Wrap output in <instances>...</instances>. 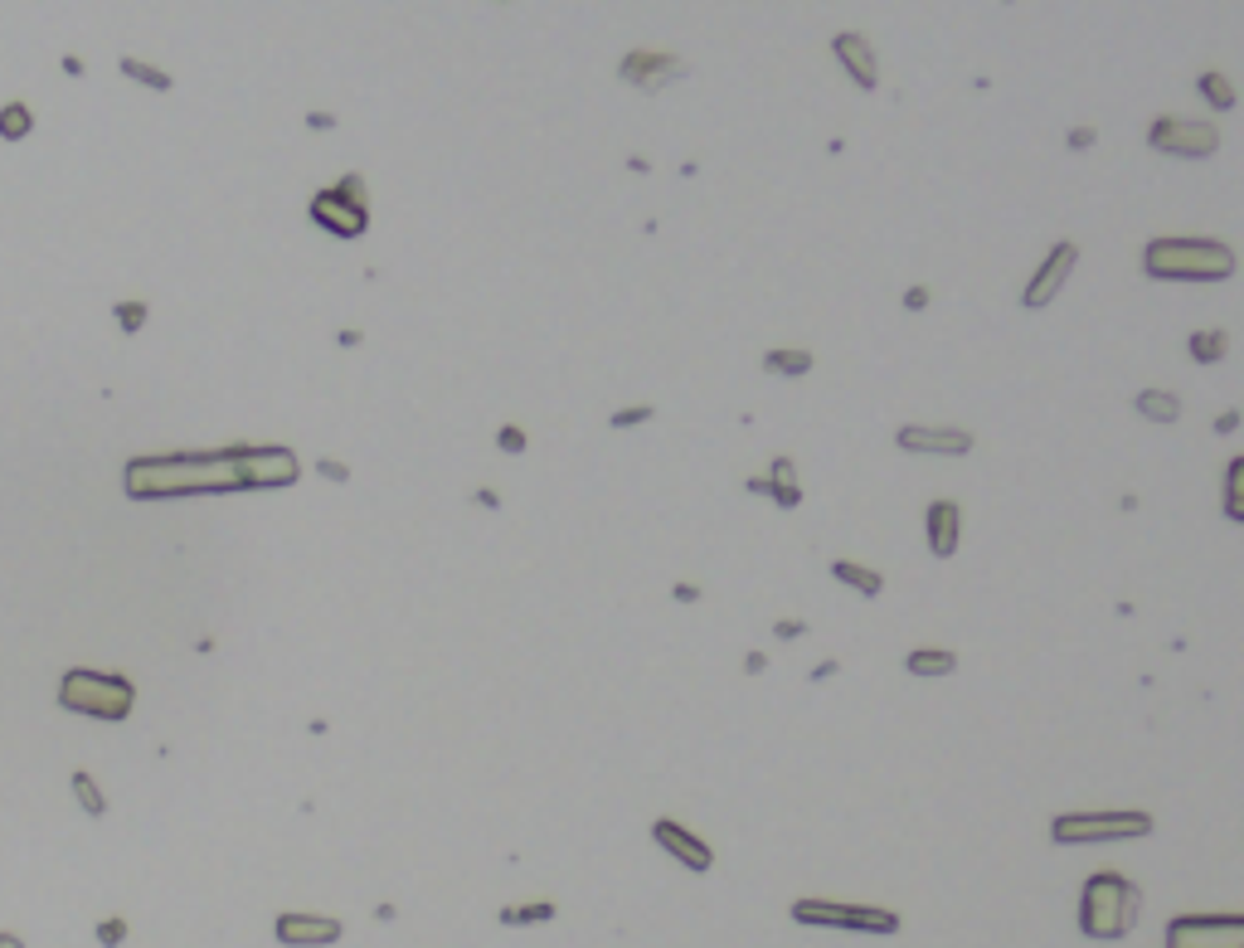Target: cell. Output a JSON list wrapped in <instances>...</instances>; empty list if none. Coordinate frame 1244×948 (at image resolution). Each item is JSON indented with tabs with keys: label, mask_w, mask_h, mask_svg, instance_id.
I'll list each match as a JSON object with an SVG mask.
<instances>
[{
	"label": "cell",
	"mask_w": 1244,
	"mask_h": 948,
	"mask_svg": "<svg viewBox=\"0 0 1244 948\" xmlns=\"http://www.w3.org/2000/svg\"><path fill=\"white\" fill-rule=\"evenodd\" d=\"M248 443L209 448V452H160L131 458L123 467V491L131 501H170V497H214V491H253L248 482Z\"/></svg>",
	"instance_id": "cell-1"
},
{
	"label": "cell",
	"mask_w": 1244,
	"mask_h": 948,
	"mask_svg": "<svg viewBox=\"0 0 1244 948\" xmlns=\"http://www.w3.org/2000/svg\"><path fill=\"white\" fill-rule=\"evenodd\" d=\"M1143 268L1162 283H1225L1235 273V248L1221 238H1153Z\"/></svg>",
	"instance_id": "cell-2"
},
{
	"label": "cell",
	"mask_w": 1244,
	"mask_h": 948,
	"mask_svg": "<svg viewBox=\"0 0 1244 948\" xmlns=\"http://www.w3.org/2000/svg\"><path fill=\"white\" fill-rule=\"evenodd\" d=\"M1138 910H1143V890L1118 871H1099L1085 880V895H1079V929L1089 939H1123L1138 925Z\"/></svg>",
	"instance_id": "cell-3"
},
{
	"label": "cell",
	"mask_w": 1244,
	"mask_h": 948,
	"mask_svg": "<svg viewBox=\"0 0 1244 948\" xmlns=\"http://www.w3.org/2000/svg\"><path fill=\"white\" fill-rule=\"evenodd\" d=\"M59 705H63V711H74V715L117 725V720H127L131 705H137V686H131L127 676H117V672L69 666V672L59 676Z\"/></svg>",
	"instance_id": "cell-4"
},
{
	"label": "cell",
	"mask_w": 1244,
	"mask_h": 948,
	"mask_svg": "<svg viewBox=\"0 0 1244 948\" xmlns=\"http://www.w3.org/2000/svg\"><path fill=\"white\" fill-rule=\"evenodd\" d=\"M1153 832V818L1147 812H1065V818L1050 822V837L1060 847H1079V841H1128V837H1147Z\"/></svg>",
	"instance_id": "cell-5"
},
{
	"label": "cell",
	"mask_w": 1244,
	"mask_h": 948,
	"mask_svg": "<svg viewBox=\"0 0 1244 948\" xmlns=\"http://www.w3.org/2000/svg\"><path fill=\"white\" fill-rule=\"evenodd\" d=\"M797 925H822V929H855V934H900V915L880 910V905H836V900H797L793 905Z\"/></svg>",
	"instance_id": "cell-6"
},
{
	"label": "cell",
	"mask_w": 1244,
	"mask_h": 948,
	"mask_svg": "<svg viewBox=\"0 0 1244 948\" xmlns=\"http://www.w3.org/2000/svg\"><path fill=\"white\" fill-rule=\"evenodd\" d=\"M1147 141H1153V152H1162V156L1201 162V156H1211L1215 146H1221V127L1201 123V117H1157V123L1147 127Z\"/></svg>",
	"instance_id": "cell-7"
},
{
	"label": "cell",
	"mask_w": 1244,
	"mask_h": 948,
	"mask_svg": "<svg viewBox=\"0 0 1244 948\" xmlns=\"http://www.w3.org/2000/svg\"><path fill=\"white\" fill-rule=\"evenodd\" d=\"M1167 948H1244V915H1176Z\"/></svg>",
	"instance_id": "cell-8"
},
{
	"label": "cell",
	"mask_w": 1244,
	"mask_h": 948,
	"mask_svg": "<svg viewBox=\"0 0 1244 948\" xmlns=\"http://www.w3.org/2000/svg\"><path fill=\"white\" fill-rule=\"evenodd\" d=\"M306 215H312L316 229H326L331 238H360L370 229V209L351 205V199L336 195V190H316L312 205H306Z\"/></svg>",
	"instance_id": "cell-9"
},
{
	"label": "cell",
	"mask_w": 1244,
	"mask_h": 948,
	"mask_svg": "<svg viewBox=\"0 0 1244 948\" xmlns=\"http://www.w3.org/2000/svg\"><path fill=\"white\" fill-rule=\"evenodd\" d=\"M652 841H657L666 857H676L686 871H711V866H715L711 841L695 837L690 827H680L676 818H657V822H652Z\"/></svg>",
	"instance_id": "cell-10"
},
{
	"label": "cell",
	"mask_w": 1244,
	"mask_h": 948,
	"mask_svg": "<svg viewBox=\"0 0 1244 948\" xmlns=\"http://www.w3.org/2000/svg\"><path fill=\"white\" fill-rule=\"evenodd\" d=\"M248 482H253V491H277V487H292L302 477V462H297V452L292 448H253L248 443Z\"/></svg>",
	"instance_id": "cell-11"
},
{
	"label": "cell",
	"mask_w": 1244,
	"mask_h": 948,
	"mask_svg": "<svg viewBox=\"0 0 1244 948\" xmlns=\"http://www.w3.org/2000/svg\"><path fill=\"white\" fill-rule=\"evenodd\" d=\"M1075 268H1079V248H1075V244H1055V248H1050V258L1040 263L1036 277L1026 283V297H1021V302L1031 306V312H1040V306H1050V302H1055V292L1065 287V277L1075 273Z\"/></svg>",
	"instance_id": "cell-12"
},
{
	"label": "cell",
	"mask_w": 1244,
	"mask_h": 948,
	"mask_svg": "<svg viewBox=\"0 0 1244 948\" xmlns=\"http://www.w3.org/2000/svg\"><path fill=\"white\" fill-rule=\"evenodd\" d=\"M618 74L641 92H657L666 84H676V78H686V63H680L676 55H662V49H637V55L623 59Z\"/></svg>",
	"instance_id": "cell-13"
},
{
	"label": "cell",
	"mask_w": 1244,
	"mask_h": 948,
	"mask_svg": "<svg viewBox=\"0 0 1244 948\" xmlns=\"http://www.w3.org/2000/svg\"><path fill=\"white\" fill-rule=\"evenodd\" d=\"M273 934H277V944H287V948H326V944L341 939V919H331V915H277Z\"/></svg>",
	"instance_id": "cell-14"
},
{
	"label": "cell",
	"mask_w": 1244,
	"mask_h": 948,
	"mask_svg": "<svg viewBox=\"0 0 1244 948\" xmlns=\"http://www.w3.org/2000/svg\"><path fill=\"white\" fill-rule=\"evenodd\" d=\"M904 452H943V458H958V452H972V433L968 429H929V423H909L894 438Z\"/></svg>",
	"instance_id": "cell-15"
},
{
	"label": "cell",
	"mask_w": 1244,
	"mask_h": 948,
	"mask_svg": "<svg viewBox=\"0 0 1244 948\" xmlns=\"http://www.w3.org/2000/svg\"><path fill=\"white\" fill-rule=\"evenodd\" d=\"M832 49H836L841 69H846L861 88H875V84H880V69H875L871 39H865V35H851V30H846V35H836V39H832Z\"/></svg>",
	"instance_id": "cell-16"
},
{
	"label": "cell",
	"mask_w": 1244,
	"mask_h": 948,
	"mask_svg": "<svg viewBox=\"0 0 1244 948\" xmlns=\"http://www.w3.org/2000/svg\"><path fill=\"white\" fill-rule=\"evenodd\" d=\"M958 536H962L958 501H933L929 506V550L939 559H953L958 555Z\"/></svg>",
	"instance_id": "cell-17"
},
{
	"label": "cell",
	"mask_w": 1244,
	"mask_h": 948,
	"mask_svg": "<svg viewBox=\"0 0 1244 948\" xmlns=\"http://www.w3.org/2000/svg\"><path fill=\"white\" fill-rule=\"evenodd\" d=\"M904 666L914 676H953L958 672V652H948V647H914L904 657Z\"/></svg>",
	"instance_id": "cell-18"
},
{
	"label": "cell",
	"mask_w": 1244,
	"mask_h": 948,
	"mask_svg": "<svg viewBox=\"0 0 1244 948\" xmlns=\"http://www.w3.org/2000/svg\"><path fill=\"white\" fill-rule=\"evenodd\" d=\"M768 497L783 506V511H793V506L802 501V487H797V472H793V462L787 458H773V467H768Z\"/></svg>",
	"instance_id": "cell-19"
},
{
	"label": "cell",
	"mask_w": 1244,
	"mask_h": 948,
	"mask_svg": "<svg viewBox=\"0 0 1244 948\" xmlns=\"http://www.w3.org/2000/svg\"><path fill=\"white\" fill-rule=\"evenodd\" d=\"M1133 409H1138L1143 419H1153V423H1176V419H1182V399H1176L1172 390H1138Z\"/></svg>",
	"instance_id": "cell-20"
},
{
	"label": "cell",
	"mask_w": 1244,
	"mask_h": 948,
	"mask_svg": "<svg viewBox=\"0 0 1244 948\" xmlns=\"http://www.w3.org/2000/svg\"><path fill=\"white\" fill-rule=\"evenodd\" d=\"M832 574H836L841 584H851V589L861 594V598H875L880 589H885V579H880L875 569H865V565H851V559H836V565H832Z\"/></svg>",
	"instance_id": "cell-21"
},
{
	"label": "cell",
	"mask_w": 1244,
	"mask_h": 948,
	"mask_svg": "<svg viewBox=\"0 0 1244 948\" xmlns=\"http://www.w3.org/2000/svg\"><path fill=\"white\" fill-rule=\"evenodd\" d=\"M1186 351H1192V360L1196 365H1215V360H1225V351H1230V331H1196L1192 341H1186Z\"/></svg>",
	"instance_id": "cell-22"
},
{
	"label": "cell",
	"mask_w": 1244,
	"mask_h": 948,
	"mask_svg": "<svg viewBox=\"0 0 1244 948\" xmlns=\"http://www.w3.org/2000/svg\"><path fill=\"white\" fill-rule=\"evenodd\" d=\"M117 69H123L131 84H141V88H151V92H170V84H176V78H170L166 69H156V63H146V59H131V55H123V63H117Z\"/></svg>",
	"instance_id": "cell-23"
},
{
	"label": "cell",
	"mask_w": 1244,
	"mask_h": 948,
	"mask_svg": "<svg viewBox=\"0 0 1244 948\" xmlns=\"http://www.w3.org/2000/svg\"><path fill=\"white\" fill-rule=\"evenodd\" d=\"M30 131H35L30 102H6V108H0V141H25Z\"/></svg>",
	"instance_id": "cell-24"
},
{
	"label": "cell",
	"mask_w": 1244,
	"mask_h": 948,
	"mask_svg": "<svg viewBox=\"0 0 1244 948\" xmlns=\"http://www.w3.org/2000/svg\"><path fill=\"white\" fill-rule=\"evenodd\" d=\"M764 370H768V375H807V370H812V351H797V345L768 351V355H764Z\"/></svg>",
	"instance_id": "cell-25"
},
{
	"label": "cell",
	"mask_w": 1244,
	"mask_h": 948,
	"mask_svg": "<svg viewBox=\"0 0 1244 948\" xmlns=\"http://www.w3.org/2000/svg\"><path fill=\"white\" fill-rule=\"evenodd\" d=\"M69 783H74V798H78V808H84L88 818H107V798H102V788L92 783V773H88V769H78Z\"/></svg>",
	"instance_id": "cell-26"
},
{
	"label": "cell",
	"mask_w": 1244,
	"mask_h": 948,
	"mask_svg": "<svg viewBox=\"0 0 1244 948\" xmlns=\"http://www.w3.org/2000/svg\"><path fill=\"white\" fill-rule=\"evenodd\" d=\"M501 925H550L555 919V905L550 900H535V905H501Z\"/></svg>",
	"instance_id": "cell-27"
},
{
	"label": "cell",
	"mask_w": 1244,
	"mask_h": 948,
	"mask_svg": "<svg viewBox=\"0 0 1244 948\" xmlns=\"http://www.w3.org/2000/svg\"><path fill=\"white\" fill-rule=\"evenodd\" d=\"M1225 516H1230V520H1244V458H1230V472H1225Z\"/></svg>",
	"instance_id": "cell-28"
},
{
	"label": "cell",
	"mask_w": 1244,
	"mask_h": 948,
	"mask_svg": "<svg viewBox=\"0 0 1244 948\" xmlns=\"http://www.w3.org/2000/svg\"><path fill=\"white\" fill-rule=\"evenodd\" d=\"M1201 98L1211 102V108H1221V113H1230L1235 108V88H1230V78L1225 74H1201Z\"/></svg>",
	"instance_id": "cell-29"
},
{
	"label": "cell",
	"mask_w": 1244,
	"mask_h": 948,
	"mask_svg": "<svg viewBox=\"0 0 1244 948\" xmlns=\"http://www.w3.org/2000/svg\"><path fill=\"white\" fill-rule=\"evenodd\" d=\"M112 316H117V326H123V336H137V331L146 326V316H151V306H146L141 297H127V302L112 306Z\"/></svg>",
	"instance_id": "cell-30"
},
{
	"label": "cell",
	"mask_w": 1244,
	"mask_h": 948,
	"mask_svg": "<svg viewBox=\"0 0 1244 948\" xmlns=\"http://www.w3.org/2000/svg\"><path fill=\"white\" fill-rule=\"evenodd\" d=\"M652 419H657V409H652V404H633V409H618L608 423H613V429H637V423H652Z\"/></svg>",
	"instance_id": "cell-31"
},
{
	"label": "cell",
	"mask_w": 1244,
	"mask_h": 948,
	"mask_svg": "<svg viewBox=\"0 0 1244 948\" xmlns=\"http://www.w3.org/2000/svg\"><path fill=\"white\" fill-rule=\"evenodd\" d=\"M497 448H501V452H511V458H516V452H526V448H530V438H526V429H520V423H506V429H497Z\"/></svg>",
	"instance_id": "cell-32"
},
{
	"label": "cell",
	"mask_w": 1244,
	"mask_h": 948,
	"mask_svg": "<svg viewBox=\"0 0 1244 948\" xmlns=\"http://www.w3.org/2000/svg\"><path fill=\"white\" fill-rule=\"evenodd\" d=\"M336 195H345L351 205H365V176H341L336 185H331Z\"/></svg>",
	"instance_id": "cell-33"
},
{
	"label": "cell",
	"mask_w": 1244,
	"mask_h": 948,
	"mask_svg": "<svg viewBox=\"0 0 1244 948\" xmlns=\"http://www.w3.org/2000/svg\"><path fill=\"white\" fill-rule=\"evenodd\" d=\"M123 939H127V919H102V925H98V944L102 948H117Z\"/></svg>",
	"instance_id": "cell-34"
},
{
	"label": "cell",
	"mask_w": 1244,
	"mask_h": 948,
	"mask_svg": "<svg viewBox=\"0 0 1244 948\" xmlns=\"http://www.w3.org/2000/svg\"><path fill=\"white\" fill-rule=\"evenodd\" d=\"M316 472L326 477V482H336V487H341V482H351V467H345L341 458H321V462H316Z\"/></svg>",
	"instance_id": "cell-35"
},
{
	"label": "cell",
	"mask_w": 1244,
	"mask_h": 948,
	"mask_svg": "<svg viewBox=\"0 0 1244 948\" xmlns=\"http://www.w3.org/2000/svg\"><path fill=\"white\" fill-rule=\"evenodd\" d=\"M773 633H778L783 643H797V637L807 633V623H802V618H783V623H773Z\"/></svg>",
	"instance_id": "cell-36"
},
{
	"label": "cell",
	"mask_w": 1244,
	"mask_h": 948,
	"mask_svg": "<svg viewBox=\"0 0 1244 948\" xmlns=\"http://www.w3.org/2000/svg\"><path fill=\"white\" fill-rule=\"evenodd\" d=\"M929 297H933L929 287H909V292H904V306H909V312H924Z\"/></svg>",
	"instance_id": "cell-37"
},
{
	"label": "cell",
	"mask_w": 1244,
	"mask_h": 948,
	"mask_svg": "<svg viewBox=\"0 0 1244 948\" xmlns=\"http://www.w3.org/2000/svg\"><path fill=\"white\" fill-rule=\"evenodd\" d=\"M1240 429V409H1225L1221 419H1215V433H1235Z\"/></svg>",
	"instance_id": "cell-38"
},
{
	"label": "cell",
	"mask_w": 1244,
	"mask_h": 948,
	"mask_svg": "<svg viewBox=\"0 0 1244 948\" xmlns=\"http://www.w3.org/2000/svg\"><path fill=\"white\" fill-rule=\"evenodd\" d=\"M672 598H676V604H701V589H695V584H676Z\"/></svg>",
	"instance_id": "cell-39"
},
{
	"label": "cell",
	"mask_w": 1244,
	"mask_h": 948,
	"mask_svg": "<svg viewBox=\"0 0 1244 948\" xmlns=\"http://www.w3.org/2000/svg\"><path fill=\"white\" fill-rule=\"evenodd\" d=\"M1069 146H1075V152H1079V146H1094V127H1075V131H1069Z\"/></svg>",
	"instance_id": "cell-40"
},
{
	"label": "cell",
	"mask_w": 1244,
	"mask_h": 948,
	"mask_svg": "<svg viewBox=\"0 0 1244 948\" xmlns=\"http://www.w3.org/2000/svg\"><path fill=\"white\" fill-rule=\"evenodd\" d=\"M764 666H768V657H764V652H748V657H744V672H748V676H758V672H764Z\"/></svg>",
	"instance_id": "cell-41"
},
{
	"label": "cell",
	"mask_w": 1244,
	"mask_h": 948,
	"mask_svg": "<svg viewBox=\"0 0 1244 948\" xmlns=\"http://www.w3.org/2000/svg\"><path fill=\"white\" fill-rule=\"evenodd\" d=\"M306 127H316V131H331V127H336V117H331V113H312V117H306Z\"/></svg>",
	"instance_id": "cell-42"
},
{
	"label": "cell",
	"mask_w": 1244,
	"mask_h": 948,
	"mask_svg": "<svg viewBox=\"0 0 1244 948\" xmlns=\"http://www.w3.org/2000/svg\"><path fill=\"white\" fill-rule=\"evenodd\" d=\"M477 501L487 506V511H497V506H501V497H497V491H491V487H477Z\"/></svg>",
	"instance_id": "cell-43"
},
{
	"label": "cell",
	"mask_w": 1244,
	"mask_h": 948,
	"mask_svg": "<svg viewBox=\"0 0 1244 948\" xmlns=\"http://www.w3.org/2000/svg\"><path fill=\"white\" fill-rule=\"evenodd\" d=\"M836 672H841V662H822V666H817V672H812V681H832Z\"/></svg>",
	"instance_id": "cell-44"
},
{
	"label": "cell",
	"mask_w": 1244,
	"mask_h": 948,
	"mask_svg": "<svg viewBox=\"0 0 1244 948\" xmlns=\"http://www.w3.org/2000/svg\"><path fill=\"white\" fill-rule=\"evenodd\" d=\"M63 74H74V78H84V59H78V55H63Z\"/></svg>",
	"instance_id": "cell-45"
},
{
	"label": "cell",
	"mask_w": 1244,
	"mask_h": 948,
	"mask_svg": "<svg viewBox=\"0 0 1244 948\" xmlns=\"http://www.w3.org/2000/svg\"><path fill=\"white\" fill-rule=\"evenodd\" d=\"M744 487H748V491H754V497H768V482H764V477H748V482H744Z\"/></svg>",
	"instance_id": "cell-46"
},
{
	"label": "cell",
	"mask_w": 1244,
	"mask_h": 948,
	"mask_svg": "<svg viewBox=\"0 0 1244 948\" xmlns=\"http://www.w3.org/2000/svg\"><path fill=\"white\" fill-rule=\"evenodd\" d=\"M336 341H341V345H360V341H365V331H341Z\"/></svg>",
	"instance_id": "cell-47"
},
{
	"label": "cell",
	"mask_w": 1244,
	"mask_h": 948,
	"mask_svg": "<svg viewBox=\"0 0 1244 948\" xmlns=\"http://www.w3.org/2000/svg\"><path fill=\"white\" fill-rule=\"evenodd\" d=\"M0 948H25V944L16 939V934H0Z\"/></svg>",
	"instance_id": "cell-48"
}]
</instances>
